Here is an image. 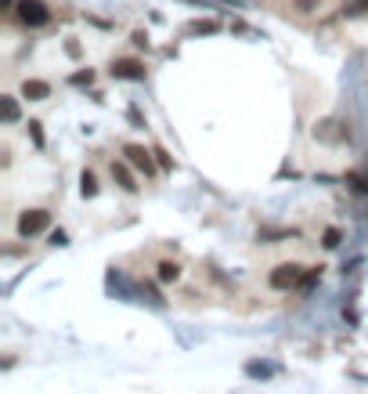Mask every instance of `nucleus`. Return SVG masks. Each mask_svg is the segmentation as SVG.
<instances>
[{
  "label": "nucleus",
  "mask_w": 368,
  "mask_h": 394,
  "mask_svg": "<svg viewBox=\"0 0 368 394\" xmlns=\"http://www.w3.org/2000/svg\"><path fill=\"white\" fill-rule=\"evenodd\" d=\"M303 275H307V268H300L296 261H285L267 275V282H271V290H293V286L303 282Z\"/></svg>",
  "instance_id": "nucleus-1"
},
{
  "label": "nucleus",
  "mask_w": 368,
  "mask_h": 394,
  "mask_svg": "<svg viewBox=\"0 0 368 394\" xmlns=\"http://www.w3.org/2000/svg\"><path fill=\"white\" fill-rule=\"evenodd\" d=\"M14 15H19V22H22V26H29V29H40V26L51 22V11H47L43 0H19Z\"/></svg>",
  "instance_id": "nucleus-2"
},
{
  "label": "nucleus",
  "mask_w": 368,
  "mask_h": 394,
  "mask_svg": "<svg viewBox=\"0 0 368 394\" xmlns=\"http://www.w3.org/2000/svg\"><path fill=\"white\" fill-rule=\"evenodd\" d=\"M314 138H318V141H329V145H340V141L350 138V127H347L343 120L329 116V120H322V123H314Z\"/></svg>",
  "instance_id": "nucleus-3"
},
{
  "label": "nucleus",
  "mask_w": 368,
  "mask_h": 394,
  "mask_svg": "<svg viewBox=\"0 0 368 394\" xmlns=\"http://www.w3.org/2000/svg\"><path fill=\"white\" fill-rule=\"evenodd\" d=\"M47 225H51V214L47 210H22L19 214V235L22 239H33V235H40Z\"/></svg>",
  "instance_id": "nucleus-4"
},
{
  "label": "nucleus",
  "mask_w": 368,
  "mask_h": 394,
  "mask_svg": "<svg viewBox=\"0 0 368 394\" xmlns=\"http://www.w3.org/2000/svg\"><path fill=\"white\" fill-rule=\"evenodd\" d=\"M123 156H126V163L137 167L145 178H152V174H155V160H152L155 152H148L145 145H123Z\"/></svg>",
  "instance_id": "nucleus-5"
},
{
  "label": "nucleus",
  "mask_w": 368,
  "mask_h": 394,
  "mask_svg": "<svg viewBox=\"0 0 368 394\" xmlns=\"http://www.w3.org/2000/svg\"><path fill=\"white\" fill-rule=\"evenodd\" d=\"M112 76L116 80H145V66L137 58H116L112 62Z\"/></svg>",
  "instance_id": "nucleus-6"
},
{
  "label": "nucleus",
  "mask_w": 368,
  "mask_h": 394,
  "mask_svg": "<svg viewBox=\"0 0 368 394\" xmlns=\"http://www.w3.org/2000/svg\"><path fill=\"white\" fill-rule=\"evenodd\" d=\"M22 98H29V102L51 98V84H43V80H26V84H22Z\"/></svg>",
  "instance_id": "nucleus-7"
},
{
  "label": "nucleus",
  "mask_w": 368,
  "mask_h": 394,
  "mask_svg": "<svg viewBox=\"0 0 368 394\" xmlns=\"http://www.w3.org/2000/svg\"><path fill=\"white\" fill-rule=\"evenodd\" d=\"M112 178H116V185L123 188V192H137V181L130 174V167L126 163H112Z\"/></svg>",
  "instance_id": "nucleus-8"
},
{
  "label": "nucleus",
  "mask_w": 368,
  "mask_h": 394,
  "mask_svg": "<svg viewBox=\"0 0 368 394\" xmlns=\"http://www.w3.org/2000/svg\"><path fill=\"white\" fill-rule=\"evenodd\" d=\"M155 272H159V282H177L181 279V264L177 261H163Z\"/></svg>",
  "instance_id": "nucleus-9"
},
{
  "label": "nucleus",
  "mask_w": 368,
  "mask_h": 394,
  "mask_svg": "<svg viewBox=\"0 0 368 394\" xmlns=\"http://www.w3.org/2000/svg\"><path fill=\"white\" fill-rule=\"evenodd\" d=\"M0 109H4V123H19V102H14L11 94L0 98Z\"/></svg>",
  "instance_id": "nucleus-10"
},
{
  "label": "nucleus",
  "mask_w": 368,
  "mask_h": 394,
  "mask_svg": "<svg viewBox=\"0 0 368 394\" xmlns=\"http://www.w3.org/2000/svg\"><path fill=\"white\" fill-rule=\"evenodd\" d=\"M79 192H84L87 199H90V196H98V178H94L90 170H84V174H79Z\"/></svg>",
  "instance_id": "nucleus-11"
},
{
  "label": "nucleus",
  "mask_w": 368,
  "mask_h": 394,
  "mask_svg": "<svg viewBox=\"0 0 368 394\" xmlns=\"http://www.w3.org/2000/svg\"><path fill=\"white\" fill-rule=\"evenodd\" d=\"M343 15H347V19H361V15H368V0H347Z\"/></svg>",
  "instance_id": "nucleus-12"
},
{
  "label": "nucleus",
  "mask_w": 368,
  "mask_h": 394,
  "mask_svg": "<svg viewBox=\"0 0 368 394\" xmlns=\"http://www.w3.org/2000/svg\"><path fill=\"white\" fill-rule=\"evenodd\" d=\"M322 239H325V246L332 250V246H340V239H343V235H340V228H325V235H322Z\"/></svg>",
  "instance_id": "nucleus-13"
},
{
  "label": "nucleus",
  "mask_w": 368,
  "mask_h": 394,
  "mask_svg": "<svg viewBox=\"0 0 368 394\" xmlns=\"http://www.w3.org/2000/svg\"><path fill=\"white\" fill-rule=\"evenodd\" d=\"M293 8L300 15H311V11H318V0H293Z\"/></svg>",
  "instance_id": "nucleus-14"
},
{
  "label": "nucleus",
  "mask_w": 368,
  "mask_h": 394,
  "mask_svg": "<svg viewBox=\"0 0 368 394\" xmlns=\"http://www.w3.org/2000/svg\"><path fill=\"white\" fill-rule=\"evenodd\" d=\"M213 29H217V22H191L188 33H213Z\"/></svg>",
  "instance_id": "nucleus-15"
},
{
  "label": "nucleus",
  "mask_w": 368,
  "mask_h": 394,
  "mask_svg": "<svg viewBox=\"0 0 368 394\" xmlns=\"http://www.w3.org/2000/svg\"><path fill=\"white\" fill-rule=\"evenodd\" d=\"M29 134H33L37 145H43V131H40V123H37V120H29Z\"/></svg>",
  "instance_id": "nucleus-16"
},
{
  "label": "nucleus",
  "mask_w": 368,
  "mask_h": 394,
  "mask_svg": "<svg viewBox=\"0 0 368 394\" xmlns=\"http://www.w3.org/2000/svg\"><path fill=\"white\" fill-rule=\"evenodd\" d=\"M90 80H94V73H90V69H87V73H76V76H72V84H76V87H84V84H90Z\"/></svg>",
  "instance_id": "nucleus-17"
},
{
  "label": "nucleus",
  "mask_w": 368,
  "mask_h": 394,
  "mask_svg": "<svg viewBox=\"0 0 368 394\" xmlns=\"http://www.w3.org/2000/svg\"><path fill=\"white\" fill-rule=\"evenodd\" d=\"M350 181H354L358 192H368V178H350Z\"/></svg>",
  "instance_id": "nucleus-18"
},
{
  "label": "nucleus",
  "mask_w": 368,
  "mask_h": 394,
  "mask_svg": "<svg viewBox=\"0 0 368 394\" xmlns=\"http://www.w3.org/2000/svg\"><path fill=\"white\" fill-rule=\"evenodd\" d=\"M155 156H159V167H170V163H173V160H170V156H166L163 149H155Z\"/></svg>",
  "instance_id": "nucleus-19"
},
{
  "label": "nucleus",
  "mask_w": 368,
  "mask_h": 394,
  "mask_svg": "<svg viewBox=\"0 0 368 394\" xmlns=\"http://www.w3.org/2000/svg\"><path fill=\"white\" fill-rule=\"evenodd\" d=\"M134 47H148V37L145 33H134Z\"/></svg>",
  "instance_id": "nucleus-20"
}]
</instances>
